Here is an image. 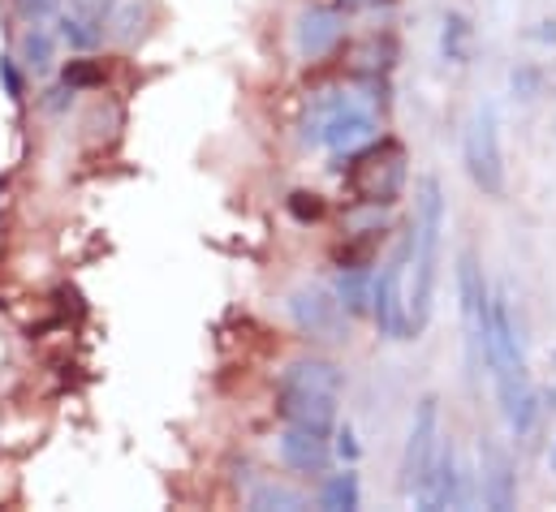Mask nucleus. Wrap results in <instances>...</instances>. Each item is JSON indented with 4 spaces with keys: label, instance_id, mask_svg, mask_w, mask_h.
Here are the masks:
<instances>
[{
    "label": "nucleus",
    "instance_id": "nucleus-21",
    "mask_svg": "<svg viewBox=\"0 0 556 512\" xmlns=\"http://www.w3.org/2000/svg\"><path fill=\"white\" fill-rule=\"evenodd\" d=\"M61 4L65 0H13V9H17V17L30 26V22H52V17H61Z\"/></svg>",
    "mask_w": 556,
    "mask_h": 512
},
{
    "label": "nucleus",
    "instance_id": "nucleus-18",
    "mask_svg": "<svg viewBox=\"0 0 556 512\" xmlns=\"http://www.w3.org/2000/svg\"><path fill=\"white\" fill-rule=\"evenodd\" d=\"M319 509H328V512L358 509V474H354V470H345V474H332V478L324 483Z\"/></svg>",
    "mask_w": 556,
    "mask_h": 512
},
{
    "label": "nucleus",
    "instance_id": "nucleus-27",
    "mask_svg": "<svg viewBox=\"0 0 556 512\" xmlns=\"http://www.w3.org/2000/svg\"><path fill=\"white\" fill-rule=\"evenodd\" d=\"M548 461H553V474H556V444H553V457H548Z\"/></svg>",
    "mask_w": 556,
    "mask_h": 512
},
{
    "label": "nucleus",
    "instance_id": "nucleus-16",
    "mask_svg": "<svg viewBox=\"0 0 556 512\" xmlns=\"http://www.w3.org/2000/svg\"><path fill=\"white\" fill-rule=\"evenodd\" d=\"M280 384L285 387H315V392H337L341 396V367L337 362H328V358H298V362H289V371L280 375Z\"/></svg>",
    "mask_w": 556,
    "mask_h": 512
},
{
    "label": "nucleus",
    "instance_id": "nucleus-22",
    "mask_svg": "<svg viewBox=\"0 0 556 512\" xmlns=\"http://www.w3.org/2000/svg\"><path fill=\"white\" fill-rule=\"evenodd\" d=\"M289 212H293V220L315 225V220H324V199H319V194L298 190V194H289Z\"/></svg>",
    "mask_w": 556,
    "mask_h": 512
},
{
    "label": "nucleus",
    "instance_id": "nucleus-4",
    "mask_svg": "<svg viewBox=\"0 0 556 512\" xmlns=\"http://www.w3.org/2000/svg\"><path fill=\"white\" fill-rule=\"evenodd\" d=\"M462 159L470 181L483 194H501L505 190V159H501V126H496V104H479L470 113V126L462 138Z\"/></svg>",
    "mask_w": 556,
    "mask_h": 512
},
{
    "label": "nucleus",
    "instance_id": "nucleus-17",
    "mask_svg": "<svg viewBox=\"0 0 556 512\" xmlns=\"http://www.w3.org/2000/svg\"><path fill=\"white\" fill-rule=\"evenodd\" d=\"M337 297H341L345 315H363V310H371V280H367V267H341Z\"/></svg>",
    "mask_w": 556,
    "mask_h": 512
},
{
    "label": "nucleus",
    "instance_id": "nucleus-12",
    "mask_svg": "<svg viewBox=\"0 0 556 512\" xmlns=\"http://www.w3.org/2000/svg\"><path fill=\"white\" fill-rule=\"evenodd\" d=\"M376 138V121H371V113H363V108H354L350 100L319 126L315 133V142H324V146H332V151H345V155H354L358 146H367Z\"/></svg>",
    "mask_w": 556,
    "mask_h": 512
},
{
    "label": "nucleus",
    "instance_id": "nucleus-2",
    "mask_svg": "<svg viewBox=\"0 0 556 512\" xmlns=\"http://www.w3.org/2000/svg\"><path fill=\"white\" fill-rule=\"evenodd\" d=\"M440 233H444V194L435 177H422L418 190V212L410 225V284H406V323L410 336L422 332L431 315V293H435V267H440Z\"/></svg>",
    "mask_w": 556,
    "mask_h": 512
},
{
    "label": "nucleus",
    "instance_id": "nucleus-20",
    "mask_svg": "<svg viewBox=\"0 0 556 512\" xmlns=\"http://www.w3.org/2000/svg\"><path fill=\"white\" fill-rule=\"evenodd\" d=\"M251 509H285V512H298L306 509V500L298 496V491H285V487H260L255 496H251Z\"/></svg>",
    "mask_w": 556,
    "mask_h": 512
},
{
    "label": "nucleus",
    "instance_id": "nucleus-9",
    "mask_svg": "<svg viewBox=\"0 0 556 512\" xmlns=\"http://www.w3.org/2000/svg\"><path fill=\"white\" fill-rule=\"evenodd\" d=\"M280 418H285V426H298V431H311V435L328 439L332 426H337V392L280 384Z\"/></svg>",
    "mask_w": 556,
    "mask_h": 512
},
{
    "label": "nucleus",
    "instance_id": "nucleus-13",
    "mask_svg": "<svg viewBox=\"0 0 556 512\" xmlns=\"http://www.w3.org/2000/svg\"><path fill=\"white\" fill-rule=\"evenodd\" d=\"M341 35H345V22H341V13H332V9H306V13L298 17V26H293L298 52H302L306 61L328 56V52L341 43Z\"/></svg>",
    "mask_w": 556,
    "mask_h": 512
},
{
    "label": "nucleus",
    "instance_id": "nucleus-7",
    "mask_svg": "<svg viewBox=\"0 0 556 512\" xmlns=\"http://www.w3.org/2000/svg\"><path fill=\"white\" fill-rule=\"evenodd\" d=\"M289 315H293L298 332L311 336V341H345V336H341V332H345V306H341L337 293H328V289H319V284L298 289V293L289 297Z\"/></svg>",
    "mask_w": 556,
    "mask_h": 512
},
{
    "label": "nucleus",
    "instance_id": "nucleus-5",
    "mask_svg": "<svg viewBox=\"0 0 556 512\" xmlns=\"http://www.w3.org/2000/svg\"><path fill=\"white\" fill-rule=\"evenodd\" d=\"M406 267H410V233L402 238V246L393 251V258L371 280V315L380 323V336H389V341H406L410 336V323H406Z\"/></svg>",
    "mask_w": 556,
    "mask_h": 512
},
{
    "label": "nucleus",
    "instance_id": "nucleus-23",
    "mask_svg": "<svg viewBox=\"0 0 556 512\" xmlns=\"http://www.w3.org/2000/svg\"><path fill=\"white\" fill-rule=\"evenodd\" d=\"M139 30H142V4L139 0H130V4L122 9V17H117V39H126V43H130Z\"/></svg>",
    "mask_w": 556,
    "mask_h": 512
},
{
    "label": "nucleus",
    "instance_id": "nucleus-11",
    "mask_svg": "<svg viewBox=\"0 0 556 512\" xmlns=\"http://www.w3.org/2000/svg\"><path fill=\"white\" fill-rule=\"evenodd\" d=\"M479 487H483V504L496 512L514 509V500H518V478H514L509 452L496 439H479Z\"/></svg>",
    "mask_w": 556,
    "mask_h": 512
},
{
    "label": "nucleus",
    "instance_id": "nucleus-14",
    "mask_svg": "<svg viewBox=\"0 0 556 512\" xmlns=\"http://www.w3.org/2000/svg\"><path fill=\"white\" fill-rule=\"evenodd\" d=\"M280 461L298 474H324L332 452L324 444V435H311V431H298V426H285L280 435Z\"/></svg>",
    "mask_w": 556,
    "mask_h": 512
},
{
    "label": "nucleus",
    "instance_id": "nucleus-15",
    "mask_svg": "<svg viewBox=\"0 0 556 512\" xmlns=\"http://www.w3.org/2000/svg\"><path fill=\"white\" fill-rule=\"evenodd\" d=\"M17 61H22L26 74L48 78V74L56 69V35H52L43 22H30L26 35L17 39Z\"/></svg>",
    "mask_w": 556,
    "mask_h": 512
},
{
    "label": "nucleus",
    "instance_id": "nucleus-26",
    "mask_svg": "<svg viewBox=\"0 0 556 512\" xmlns=\"http://www.w3.org/2000/svg\"><path fill=\"white\" fill-rule=\"evenodd\" d=\"M363 4H376V0H341V9H363Z\"/></svg>",
    "mask_w": 556,
    "mask_h": 512
},
{
    "label": "nucleus",
    "instance_id": "nucleus-24",
    "mask_svg": "<svg viewBox=\"0 0 556 512\" xmlns=\"http://www.w3.org/2000/svg\"><path fill=\"white\" fill-rule=\"evenodd\" d=\"M0 82H4V95H9V100H22V69H17V56H0Z\"/></svg>",
    "mask_w": 556,
    "mask_h": 512
},
{
    "label": "nucleus",
    "instance_id": "nucleus-1",
    "mask_svg": "<svg viewBox=\"0 0 556 512\" xmlns=\"http://www.w3.org/2000/svg\"><path fill=\"white\" fill-rule=\"evenodd\" d=\"M483 362L496 380L501 396V413L509 422L514 435H527L535 426L540 413V396L527 375V358H522V341H518V323H514V306L505 293H492V319H488V341H483Z\"/></svg>",
    "mask_w": 556,
    "mask_h": 512
},
{
    "label": "nucleus",
    "instance_id": "nucleus-25",
    "mask_svg": "<svg viewBox=\"0 0 556 512\" xmlns=\"http://www.w3.org/2000/svg\"><path fill=\"white\" fill-rule=\"evenodd\" d=\"M337 452H341L345 461H358V444H354V431H350V426L337 435Z\"/></svg>",
    "mask_w": 556,
    "mask_h": 512
},
{
    "label": "nucleus",
    "instance_id": "nucleus-3",
    "mask_svg": "<svg viewBox=\"0 0 556 512\" xmlns=\"http://www.w3.org/2000/svg\"><path fill=\"white\" fill-rule=\"evenodd\" d=\"M406 181V151L397 142H367L350 164V194L358 203H393Z\"/></svg>",
    "mask_w": 556,
    "mask_h": 512
},
{
    "label": "nucleus",
    "instance_id": "nucleus-19",
    "mask_svg": "<svg viewBox=\"0 0 556 512\" xmlns=\"http://www.w3.org/2000/svg\"><path fill=\"white\" fill-rule=\"evenodd\" d=\"M466 43H470V26H466V17L462 13H448L444 17V35H440V52H444V61H466Z\"/></svg>",
    "mask_w": 556,
    "mask_h": 512
},
{
    "label": "nucleus",
    "instance_id": "nucleus-6",
    "mask_svg": "<svg viewBox=\"0 0 556 512\" xmlns=\"http://www.w3.org/2000/svg\"><path fill=\"white\" fill-rule=\"evenodd\" d=\"M457 297H462V319H466V345H470V367L483 358L488 341V319H492V293L483 284V267L470 251L457 255Z\"/></svg>",
    "mask_w": 556,
    "mask_h": 512
},
{
    "label": "nucleus",
    "instance_id": "nucleus-10",
    "mask_svg": "<svg viewBox=\"0 0 556 512\" xmlns=\"http://www.w3.org/2000/svg\"><path fill=\"white\" fill-rule=\"evenodd\" d=\"M117 13V0H70V9L61 13V35L74 52H96L104 43V26L113 22Z\"/></svg>",
    "mask_w": 556,
    "mask_h": 512
},
{
    "label": "nucleus",
    "instance_id": "nucleus-8",
    "mask_svg": "<svg viewBox=\"0 0 556 512\" xmlns=\"http://www.w3.org/2000/svg\"><path fill=\"white\" fill-rule=\"evenodd\" d=\"M435 448H440V409H435V400L427 396V400L418 405L415 426H410V444H406V461H402V487H406L410 496L422 491V483H427V474H431V465H435Z\"/></svg>",
    "mask_w": 556,
    "mask_h": 512
}]
</instances>
